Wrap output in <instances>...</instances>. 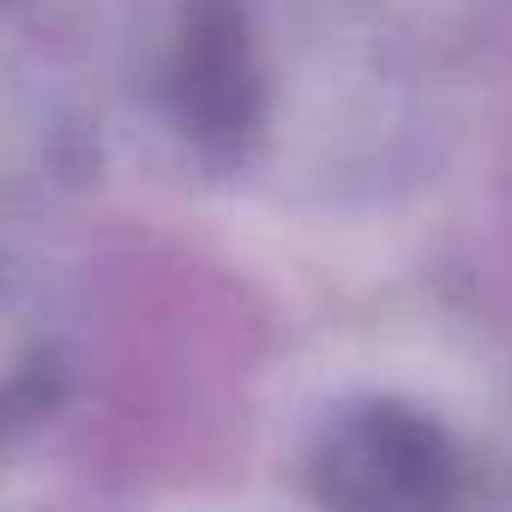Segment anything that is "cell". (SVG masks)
<instances>
[{
    "mask_svg": "<svg viewBox=\"0 0 512 512\" xmlns=\"http://www.w3.org/2000/svg\"><path fill=\"white\" fill-rule=\"evenodd\" d=\"M55 404V350L37 320L0 290V422L43 416Z\"/></svg>",
    "mask_w": 512,
    "mask_h": 512,
    "instance_id": "obj_3",
    "label": "cell"
},
{
    "mask_svg": "<svg viewBox=\"0 0 512 512\" xmlns=\"http://www.w3.org/2000/svg\"><path fill=\"white\" fill-rule=\"evenodd\" d=\"M458 488V440L404 398H356L308 446V494L320 512H452Z\"/></svg>",
    "mask_w": 512,
    "mask_h": 512,
    "instance_id": "obj_1",
    "label": "cell"
},
{
    "mask_svg": "<svg viewBox=\"0 0 512 512\" xmlns=\"http://www.w3.org/2000/svg\"><path fill=\"white\" fill-rule=\"evenodd\" d=\"M169 115L211 169L253 157L272 115V85L253 31V0H187L169 55Z\"/></svg>",
    "mask_w": 512,
    "mask_h": 512,
    "instance_id": "obj_2",
    "label": "cell"
}]
</instances>
